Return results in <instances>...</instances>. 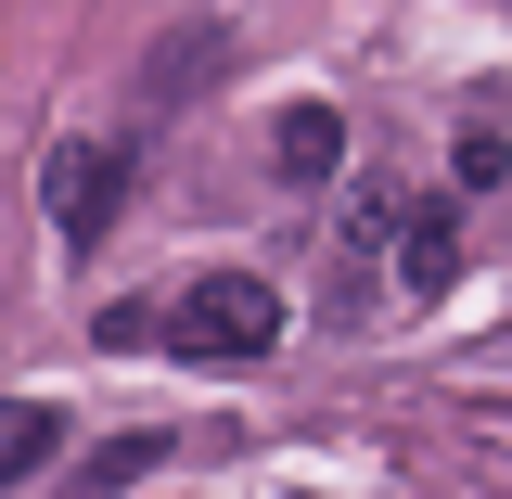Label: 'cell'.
I'll use <instances>...</instances> for the list:
<instances>
[{
    "instance_id": "10",
    "label": "cell",
    "mask_w": 512,
    "mask_h": 499,
    "mask_svg": "<svg viewBox=\"0 0 512 499\" xmlns=\"http://www.w3.org/2000/svg\"><path fill=\"white\" fill-rule=\"evenodd\" d=\"M384 231H397V192L359 180V205H346V244H384Z\"/></svg>"
},
{
    "instance_id": "1",
    "label": "cell",
    "mask_w": 512,
    "mask_h": 499,
    "mask_svg": "<svg viewBox=\"0 0 512 499\" xmlns=\"http://www.w3.org/2000/svg\"><path fill=\"white\" fill-rule=\"evenodd\" d=\"M167 346H180V359H205V372H244V359H269V346H282V295H269L256 269H205V282H180V295H167Z\"/></svg>"
},
{
    "instance_id": "5",
    "label": "cell",
    "mask_w": 512,
    "mask_h": 499,
    "mask_svg": "<svg viewBox=\"0 0 512 499\" xmlns=\"http://www.w3.org/2000/svg\"><path fill=\"white\" fill-rule=\"evenodd\" d=\"M218 64H231V26H180V39H167V52L141 64V103H154V116H167V103H192V90H205V77H218Z\"/></svg>"
},
{
    "instance_id": "7",
    "label": "cell",
    "mask_w": 512,
    "mask_h": 499,
    "mask_svg": "<svg viewBox=\"0 0 512 499\" xmlns=\"http://www.w3.org/2000/svg\"><path fill=\"white\" fill-rule=\"evenodd\" d=\"M154 461H167V423H141V436H103L90 461H77V487H141Z\"/></svg>"
},
{
    "instance_id": "4",
    "label": "cell",
    "mask_w": 512,
    "mask_h": 499,
    "mask_svg": "<svg viewBox=\"0 0 512 499\" xmlns=\"http://www.w3.org/2000/svg\"><path fill=\"white\" fill-rule=\"evenodd\" d=\"M269 167L295 192L333 180V167H346V116H333V103H282V116H269Z\"/></svg>"
},
{
    "instance_id": "6",
    "label": "cell",
    "mask_w": 512,
    "mask_h": 499,
    "mask_svg": "<svg viewBox=\"0 0 512 499\" xmlns=\"http://www.w3.org/2000/svg\"><path fill=\"white\" fill-rule=\"evenodd\" d=\"M52 461H64V410L0 397V487H26V474H52Z\"/></svg>"
},
{
    "instance_id": "2",
    "label": "cell",
    "mask_w": 512,
    "mask_h": 499,
    "mask_svg": "<svg viewBox=\"0 0 512 499\" xmlns=\"http://www.w3.org/2000/svg\"><path fill=\"white\" fill-rule=\"evenodd\" d=\"M128 141H52L39 154V205H52V231L64 256H90V244H116V218H128Z\"/></svg>"
},
{
    "instance_id": "9",
    "label": "cell",
    "mask_w": 512,
    "mask_h": 499,
    "mask_svg": "<svg viewBox=\"0 0 512 499\" xmlns=\"http://www.w3.org/2000/svg\"><path fill=\"white\" fill-rule=\"evenodd\" d=\"M90 333H103L116 359H141V346H167V308H141V295H128V308H103V320H90Z\"/></svg>"
},
{
    "instance_id": "3",
    "label": "cell",
    "mask_w": 512,
    "mask_h": 499,
    "mask_svg": "<svg viewBox=\"0 0 512 499\" xmlns=\"http://www.w3.org/2000/svg\"><path fill=\"white\" fill-rule=\"evenodd\" d=\"M397 282H410V295H448V282H461V192L397 205Z\"/></svg>"
},
{
    "instance_id": "8",
    "label": "cell",
    "mask_w": 512,
    "mask_h": 499,
    "mask_svg": "<svg viewBox=\"0 0 512 499\" xmlns=\"http://www.w3.org/2000/svg\"><path fill=\"white\" fill-rule=\"evenodd\" d=\"M500 180H512V141L500 128H461V141H448V192L474 205V192H500Z\"/></svg>"
}]
</instances>
